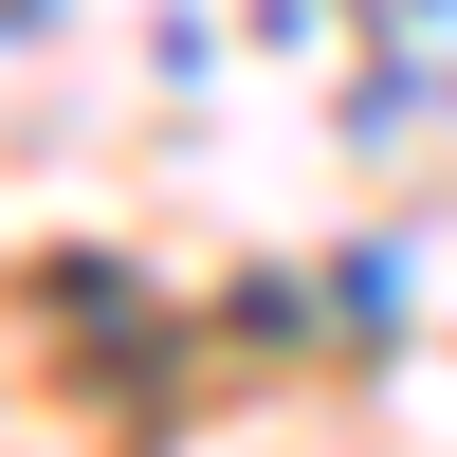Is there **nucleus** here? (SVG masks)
I'll return each mask as SVG.
<instances>
[{
	"label": "nucleus",
	"instance_id": "obj_1",
	"mask_svg": "<svg viewBox=\"0 0 457 457\" xmlns=\"http://www.w3.org/2000/svg\"><path fill=\"white\" fill-rule=\"evenodd\" d=\"M403 293H421V275H403V238H366V256H348V275H329V312H348V329H385V312H403Z\"/></svg>",
	"mask_w": 457,
	"mask_h": 457
}]
</instances>
